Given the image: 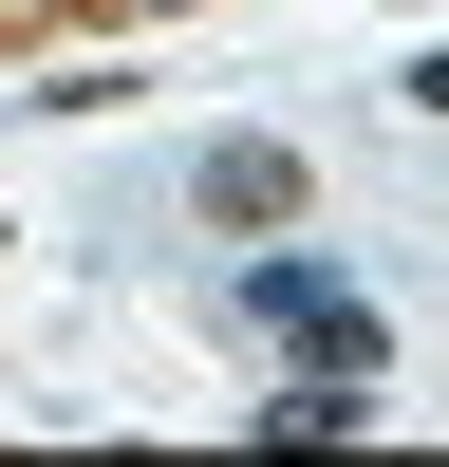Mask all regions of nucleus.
<instances>
[{
  "mask_svg": "<svg viewBox=\"0 0 449 467\" xmlns=\"http://www.w3.org/2000/svg\"><path fill=\"white\" fill-rule=\"evenodd\" d=\"M262 431H299V449H337V431H374V374H299V393H262Z\"/></svg>",
  "mask_w": 449,
  "mask_h": 467,
  "instance_id": "7ed1b4c3",
  "label": "nucleus"
},
{
  "mask_svg": "<svg viewBox=\"0 0 449 467\" xmlns=\"http://www.w3.org/2000/svg\"><path fill=\"white\" fill-rule=\"evenodd\" d=\"M412 112H449V37H431V57H412Z\"/></svg>",
  "mask_w": 449,
  "mask_h": 467,
  "instance_id": "20e7f679",
  "label": "nucleus"
},
{
  "mask_svg": "<svg viewBox=\"0 0 449 467\" xmlns=\"http://www.w3.org/2000/svg\"><path fill=\"white\" fill-rule=\"evenodd\" d=\"M187 187H206V224H244V244H281V224H299V150H281V131H224Z\"/></svg>",
  "mask_w": 449,
  "mask_h": 467,
  "instance_id": "f03ea898",
  "label": "nucleus"
},
{
  "mask_svg": "<svg viewBox=\"0 0 449 467\" xmlns=\"http://www.w3.org/2000/svg\"><path fill=\"white\" fill-rule=\"evenodd\" d=\"M244 318H262V337H299V374H374V356H393V337H374V299L337 281V262H299V244H262V262H244Z\"/></svg>",
  "mask_w": 449,
  "mask_h": 467,
  "instance_id": "f257e3e1",
  "label": "nucleus"
}]
</instances>
